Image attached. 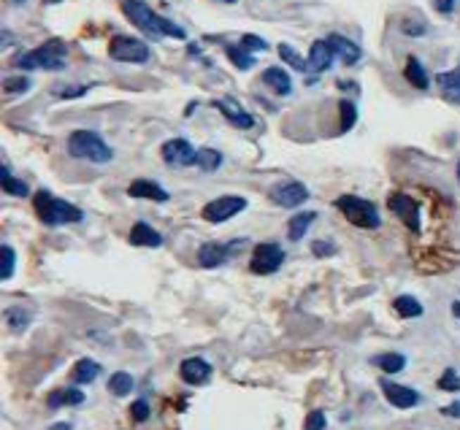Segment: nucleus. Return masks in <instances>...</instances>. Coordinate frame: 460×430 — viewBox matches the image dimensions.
I'll return each mask as SVG.
<instances>
[{
	"mask_svg": "<svg viewBox=\"0 0 460 430\" xmlns=\"http://www.w3.org/2000/svg\"><path fill=\"white\" fill-rule=\"evenodd\" d=\"M425 22H404V33L407 35H425Z\"/></svg>",
	"mask_w": 460,
	"mask_h": 430,
	"instance_id": "a19ab883",
	"label": "nucleus"
},
{
	"mask_svg": "<svg viewBox=\"0 0 460 430\" xmlns=\"http://www.w3.org/2000/svg\"><path fill=\"white\" fill-rule=\"evenodd\" d=\"M122 11L139 30H143L152 38H187V33L179 27L177 22L155 14L143 0H122Z\"/></svg>",
	"mask_w": 460,
	"mask_h": 430,
	"instance_id": "f257e3e1",
	"label": "nucleus"
},
{
	"mask_svg": "<svg viewBox=\"0 0 460 430\" xmlns=\"http://www.w3.org/2000/svg\"><path fill=\"white\" fill-rule=\"evenodd\" d=\"M379 384H382V393H385V398H388L395 409H411V406H417V403L423 400L417 390L404 387V384H395V381H390V379H382Z\"/></svg>",
	"mask_w": 460,
	"mask_h": 430,
	"instance_id": "f8f14e48",
	"label": "nucleus"
},
{
	"mask_svg": "<svg viewBox=\"0 0 460 430\" xmlns=\"http://www.w3.org/2000/svg\"><path fill=\"white\" fill-rule=\"evenodd\" d=\"M439 387H442V390H447V393H458V390H460L458 371H455V368H447V371H444V377L439 379Z\"/></svg>",
	"mask_w": 460,
	"mask_h": 430,
	"instance_id": "f704fd0d",
	"label": "nucleus"
},
{
	"mask_svg": "<svg viewBox=\"0 0 460 430\" xmlns=\"http://www.w3.org/2000/svg\"><path fill=\"white\" fill-rule=\"evenodd\" d=\"M130 244L136 246H160L162 244V236H160L155 227H149L146 222H136L133 230H130Z\"/></svg>",
	"mask_w": 460,
	"mask_h": 430,
	"instance_id": "aec40b11",
	"label": "nucleus"
},
{
	"mask_svg": "<svg viewBox=\"0 0 460 430\" xmlns=\"http://www.w3.org/2000/svg\"><path fill=\"white\" fill-rule=\"evenodd\" d=\"M87 92V87H65V89H60L57 95L60 98H79V95H84Z\"/></svg>",
	"mask_w": 460,
	"mask_h": 430,
	"instance_id": "37998d69",
	"label": "nucleus"
},
{
	"mask_svg": "<svg viewBox=\"0 0 460 430\" xmlns=\"http://www.w3.org/2000/svg\"><path fill=\"white\" fill-rule=\"evenodd\" d=\"M279 57H282L287 65H293L295 70H306V68H309V63H306V60H303L301 54L295 52L290 44H282V46H279Z\"/></svg>",
	"mask_w": 460,
	"mask_h": 430,
	"instance_id": "72a5a7b5",
	"label": "nucleus"
},
{
	"mask_svg": "<svg viewBox=\"0 0 460 430\" xmlns=\"http://www.w3.org/2000/svg\"><path fill=\"white\" fill-rule=\"evenodd\" d=\"M238 244L244 241H233V244H203L200 249H198V263L203 265V268H219V265H225L230 260V252L238 246Z\"/></svg>",
	"mask_w": 460,
	"mask_h": 430,
	"instance_id": "ddd939ff",
	"label": "nucleus"
},
{
	"mask_svg": "<svg viewBox=\"0 0 460 430\" xmlns=\"http://www.w3.org/2000/svg\"><path fill=\"white\" fill-rule=\"evenodd\" d=\"M133 377L130 374H124V371H117V374H111V379H108V390L114 393L117 398H122V396H127L130 390H133Z\"/></svg>",
	"mask_w": 460,
	"mask_h": 430,
	"instance_id": "c756f323",
	"label": "nucleus"
},
{
	"mask_svg": "<svg viewBox=\"0 0 460 430\" xmlns=\"http://www.w3.org/2000/svg\"><path fill=\"white\" fill-rule=\"evenodd\" d=\"M0 279H11L14 276V265H17V252L8 246V244H3V249H0Z\"/></svg>",
	"mask_w": 460,
	"mask_h": 430,
	"instance_id": "2f4dec72",
	"label": "nucleus"
},
{
	"mask_svg": "<svg viewBox=\"0 0 460 430\" xmlns=\"http://www.w3.org/2000/svg\"><path fill=\"white\" fill-rule=\"evenodd\" d=\"M404 73H407V79H409V84H411V87H417V89H428V87H430V79H428L423 63H420L417 57H409L407 70H404Z\"/></svg>",
	"mask_w": 460,
	"mask_h": 430,
	"instance_id": "bb28decb",
	"label": "nucleus"
},
{
	"mask_svg": "<svg viewBox=\"0 0 460 430\" xmlns=\"http://www.w3.org/2000/svg\"><path fill=\"white\" fill-rule=\"evenodd\" d=\"M388 206L390 211L401 220V222L407 225L409 230H420V206H417V201L411 198V195H404V192H392L388 198Z\"/></svg>",
	"mask_w": 460,
	"mask_h": 430,
	"instance_id": "1a4fd4ad",
	"label": "nucleus"
},
{
	"mask_svg": "<svg viewBox=\"0 0 460 430\" xmlns=\"http://www.w3.org/2000/svg\"><path fill=\"white\" fill-rule=\"evenodd\" d=\"M160 155H162V160L168 165H198V152L190 146V141H184V138L165 141L162 149H160Z\"/></svg>",
	"mask_w": 460,
	"mask_h": 430,
	"instance_id": "9b49d317",
	"label": "nucleus"
},
{
	"mask_svg": "<svg viewBox=\"0 0 460 430\" xmlns=\"http://www.w3.org/2000/svg\"><path fill=\"white\" fill-rule=\"evenodd\" d=\"M325 414L322 412H312L309 417H306V425H303V430H322L325 428Z\"/></svg>",
	"mask_w": 460,
	"mask_h": 430,
	"instance_id": "ea45409f",
	"label": "nucleus"
},
{
	"mask_svg": "<svg viewBox=\"0 0 460 430\" xmlns=\"http://www.w3.org/2000/svg\"><path fill=\"white\" fill-rule=\"evenodd\" d=\"M3 89H6L8 95H19V92H27V89H30V79H25V76H14V79H6V82H3Z\"/></svg>",
	"mask_w": 460,
	"mask_h": 430,
	"instance_id": "c9c22d12",
	"label": "nucleus"
},
{
	"mask_svg": "<svg viewBox=\"0 0 460 430\" xmlns=\"http://www.w3.org/2000/svg\"><path fill=\"white\" fill-rule=\"evenodd\" d=\"M222 3H236V0H222Z\"/></svg>",
	"mask_w": 460,
	"mask_h": 430,
	"instance_id": "8fccbe9b",
	"label": "nucleus"
},
{
	"mask_svg": "<svg viewBox=\"0 0 460 430\" xmlns=\"http://www.w3.org/2000/svg\"><path fill=\"white\" fill-rule=\"evenodd\" d=\"M271 201L276 206L284 208H295L309 201V189L301 182H282V184H274L271 187Z\"/></svg>",
	"mask_w": 460,
	"mask_h": 430,
	"instance_id": "9d476101",
	"label": "nucleus"
},
{
	"mask_svg": "<svg viewBox=\"0 0 460 430\" xmlns=\"http://www.w3.org/2000/svg\"><path fill=\"white\" fill-rule=\"evenodd\" d=\"M284 263V249L279 244H257L255 252H252V260H249V268L252 274L257 276H268V274H276L282 268Z\"/></svg>",
	"mask_w": 460,
	"mask_h": 430,
	"instance_id": "6e6552de",
	"label": "nucleus"
},
{
	"mask_svg": "<svg viewBox=\"0 0 460 430\" xmlns=\"http://www.w3.org/2000/svg\"><path fill=\"white\" fill-rule=\"evenodd\" d=\"M108 54L117 63H146L152 57L149 46L141 38H133V35H114L108 44Z\"/></svg>",
	"mask_w": 460,
	"mask_h": 430,
	"instance_id": "423d86ee",
	"label": "nucleus"
},
{
	"mask_svg": "<svg viewBox=\"0 0 460 430\" xmlns=\"http://www.w3.org/2000/svg\"><path fill=\"white\" fill-rule=\"evenodd\" d=\"M49 409H60V406H79V403H84V393L82 390H54L52 396H49Z\"/></svg>",
	"mask_w": 460,
	"mask_h": 430,
	"instance_id": "5701e85b",
	"label": "nucleus"
},
{
	"mask_svg": "<svg viewBox=\"0 0 460 430\" xmlns=\"http://www.w3.org/2000/svg\"><path fill=\"white\" fill-rule=\"evenodd\" d=\"M373 365L382 368L385 374H398V371L407 368V358L401 352H385V355H376L373 358Z\"/></svg>",
	"mask_w": 460,
	"mask_h": 430,
	"instance_id": "a878e982",
	"label": "nucleus"
},
{
	"mask_svg": "<svg viewBox=\"0 0 460 430\" xmlns=\"http://www.w3.org/2000/svg\"><path fill=\"white\" fill-rule=\"evenodd\" d=\"M0 184H3V192H8V195H27L30 192V187L22 182V179H17V176H11V171L8 168H0Z\"/></svg>",
	"mask_w": 460,
	"mask_h": 430,
	"instance_id": "c85d7f7f",
	"label": "nucleus"
},
{
	"mask_svg": "<svg viewBox=\"0 0 460 430\" xmlns=\"http://www.w3.org/2000/svg\"><path fill=\"white\" fill-rule=\"evenodd\" d=\"M46 3H60V0H46Z\"/></svg>",
	"mask_w": 460,
	"mask_h": 430,
	"instance_id": "09e8293b",
	"label": "nucleus"
},
{
	"mask_svg": "<svg viewBox=\"0 0 460 430\" xmlns=\"http://www.w3.org/2000/svg\"><path fill=\"white\" fill-rule=\"evenodd\" d=\"M336 208L354 225V227L376 230V227L382 225L379 208L373 206L371 201H366V198H357V195H341V198L336 201Z\"/></svg>",
	"mask_w": 460,
	"mask_h": 430,
	"instance_id": "39448f33",
	"label": "nucleus"
},
{
	"mask_svg": "<svg viewBox=\"0 0 460 430\" xmlns=\"http://www.w3.org/2000/svg\"><path fill=\"white\" fill-rule=\"evenodd\" d=\"M98 374H101V365H98L95 360H89V358H84V360H79L76 365H73L71 379L76 381V384H89V381L98 379Z\"/></svg>",
	"mask_w": 460,
	"mask_h": 430,
	"instance_id": "4be33fe9",
	"label": "nucleus"
},
{
	"mask_svg": "<svg viewBox=\"0 0 460 430\" xmlns=\"http://www.w3.org/2000/svg\"><path fill=\"white\" fill-rule=\"evenodd\" d=\"M333 57H336V52H333V46L328 44V38H325V41H314L312 49H309V68L322 73V70H328L333 65Z\"/></svg>",
	"mask_w": 460,
	"mask_h": 430,
	"instance_id": "f3484780",
	"label": "nucleus"
},
{
	"mask_svg": "<svg viewBox=\"0 0 460 430\" xmlns=\"http://www.w3.org/2000/svg\"><path fill=\"white\" fill-rule=\"evenodd\" d=\"M312 249H314L317 258H322V255H333V252H336V246H331V244H325V241H317Z\"/></svg>",
	"mask_w": 460,
	"mask_h": 430,
	"instance_id": "c03bdc74",
	"label": "nucleus"
},
{
	"mask_svg": "<svg viewBox=\"0 0 460 430\" xmlns=\"http://www.w3.org/2000/svg\"><path fill=\"white\" fill-rule=\"evenodd\" d=\"M225 52H228L230 63H233L236 68L249 70L252 65H255V57H252V52L244 49V46H225Z\"/></svg>",
	"mask_w": 460,
	"mask_h": 430,
	"instance_id": "7c9ffc66",
	"label": "nucleus"
},
{
	"mask_svg": "<svg viewBox=\"0 0 460 430\" xmlns=\"http://www.w3.org/2000/svg\"><path fill=\"white\" fill-rule=\"evenodd\" d=\"M354 120H357L354 106L350 103V101H341V133H347V130L354 125Z\"/></svg>",
	"mask_w": 460,
	"mask_h": 430,
	"instance_id": "e433bc0d",
	"label": "nucleus"
},
{
	"mask_svg": "<svg viewBox=\"0 0 460 430\" xmlns=\"http://www.w3.org/2000/svg\"><path fill=\"white\" fill-rule=\"evenodd\" d=\"M30 320H33V314L25 311L22 306H11V309H6V322H8V327H11L14 333H22L25 327L30 325Z\"/></svg>",
	"mask_w": 460,
	"mask_h": 430,
	"instance_id": "cd10ccee",
	"label": "nucleus"
},
{
	"mask_svg": "<svg viewBox=\"0 0 460 430\" xmlns=\"http://www.w3.org/2000/svg\"><path fill=\"white\" fill-rule=\"evenodd\" d=\"M68 152L73 157H79V160H89V163H98V165L114 160L111 146L98 133H92V130H76V133H71L68 136Z\"/></svg>",
	"mask_w": 460,
	"mask_h": 430,
	"instance_id": "20e7f679",
	"label": "nucleus"
},
{
	"mask_svg": "<svg viewBox=\"0 0 460 430\" xmlns=\"http://www.w3.org/2000/svg\"><path fill=\"white\" fill-rule=\"evenodd\" d=\"M247 208V198H241V195H222V198H214L209 201L203 211H200V217L206 220V222L212 225H219V222H228L230 217H236L238 211H244Z\"/></svg>",
	"mask_w": 460,
	"mask_h": 430,
	"instance_id": "0eeeda50",
	"label": "nucleus"
},
{
	"mask_svg": "<svg viewBox=\"0 0 460 430\" xmlns=\"http://www.w3.org/2000/svg\"><path fill=\"white\" fill-rule=\"evenodd\" d=\"M328 44L333 46V52H336V57H341L347 65H354L357 60H360V46L357 44H352L350 38H344V35H328Z\"/></svg>",
	"mask_w": 460,
	"mask_h": 430,
	"instance_id": "a211bd4d",
	"label": "nucleus"
},
{
	"mask_svg": "<svg viewBox=\"0 0 460 430\" xmlns=\"http://www.w3.org/2000/svg\"><path fill=\"white\" fill-rule=\"evenodd\" d=\"M49 430H71V425H68V422H57V425H52Z\"/></svg>",
	"mask_w": 460,
	"mask_h": 430,
	"instance_id": "49530a36",
	"label": "nucleus"
},
{
	"mask_svg": "<svg viewBox=\"0 0 460 430\" xmlns=\"http://www.w3.org/2000/svg\"><path fill=\"white\" fill-rule=\"evenodd\" d=\"M317 220V214L314 211H301V214H295L293 220H290V227H287V233H290V241H301L303 236H306V230L312 227V222Z\"/></svg>",
	"mask_w": 460,
	"mask_h": 430,
	"instance_id": "b1692460",
	"label": "nucleus"
},
{
	"mask_svg": "<svg viewBox=\"0 0 460 430\" xmlns=\"http://www.w3.org/2000/svg\"><path fill=\"white\" fill-rule=\"evenodd\" d=\"M241 46H244V49H249V52H266V49H268L266 41H263L260 35H252V33L241 35Z\"/></svg>",
	"mask_w": 460,
	"mask_h": 430,
	"instance_id": "4c0bfd02",
	"label": "nucleus"
},
{
	"mask_svg": "<svg viewBox=\"0 0 460 430\" xmlns=\"http://www.w3.org/2000/svg\"><path fill=\"white\" fill-rule=\"evenodd\" d=\"M179 374H181V379L187 384L198 387V384H206L212 379V365L203 360V358H187V360L179 365Z\"/></svg>",
	"mask_w": 460,
	"mask_h": 430,
	"instance_id": "4468645a",
	"label": "nucleus"
},
{
	"mask_svg": "<svg viewBox=\"0 0 460 430\" xmlns=\"http://www.w3.org/2000/svg\"><path fill=\"white\" fill-rule=\"evenodd\" d=\"M444 414H447V417H460V403H452V406H447V409H444Z\"/></svg>",
	"mask_w": 460,
	"mask_h": 430,
	"instance_id": "a18cd8bd",
	"label": "nucleus"
},
{
	"mask_svg": "<svg viewBox=\"0 0 460 430\" xmlns=\"http://www.w3.org/2000/svg\"><path fill=\"white\" fill-rule=\"evenodd\" d=\"M127 195L130 198H141V201H155V203H165L168 201V192L160 184H155V182H149V179H136L127 187Z\"/></svg>",
	"mask_w": 460,
	"mask_h": 430,
	"instance_id": "dca6fc26",
	"label": "nucleus"
},
{
	"mask_svg": "<svg viewBox=\"0 0 460 430\" xmlns=\"http://www.w3.org/2000/svg\"><path fill=\"white\" fill-rule=\"evenodd\" d=\"M198 165L203 171H217L222 165V155L217 149H198Z\"/></svg>",
	"mask_w": 460,
	"mask_h": 430,
	"instance_id": "473e14b6",
	"label": "nucleus"
},
{
	"mask_svg": "<svg viewBox=\"0 0 460 430\" xmlns=\"http://www.w3.org/2000/svg\"><path fill=\"white\" fill-rule=\"evenodd\" d=\"M65 54H68V46L54 38V41H46L44 46L33 49V52L19 54L14 60V65L25 70H63L65 68Z\"/></svg>",
	"mask_w": 460,
	"mask_h": 430,
	"instance_id": "7ed1b4c3",
	"label": "nucleus"
},
{
	"mask_svg": "<svg viewBox=\"0 0 460 430\" xmlns=\"http://www.w3.org/2000/svg\"><path fill=\"white\" fill-rule=\"evenodd\" d=\"M217 108L225 114V120H228L230 125H236V127H241V130H249V127L255 125L252 114H249L247 108H241L233 98H219V101H217Z\"/></svg>",
	"mask_w": 460,
	"mask_h": 430,
	"instance_id": "2eb2a0df",
	"label": "nucleus"
},
{
	"mask_svg": "<svg viewBox=\"0 0 460 430\" xmlns=\"http://www.w3.org/2000/svg\"><path fill=\"white\" fill-rule=\"evenodd\" d=\"M263 84H268L276 95H290L293 92V79L282 68H266L263 70Z\"/></svg>",
	"mask_w": 460,
	"mask_h": 430,
	"instance_id": "6ab92c4d",
	"label": "nucleus"
},
{
	"mask_svg": "<svg viewBox=\"0 0 460 430\" xmlns=\"http://www.w3.org/2000/svg\"><path fill=\"white\" fill-rule=\"evenodd\" d=\"M458 179H460V163H458Z\"/></svg>",
	"mask_w": 460,
	"mask_h": 430,
	"instance_id": "3c124183",
	"label": "nucleus"
},
{
	"mask_svg": "<svg viewBox=\"0 0 460 430\" xmlns=\"http://www.w3.org/2000/svg\"><path fill=\"white\" fill-rule=\"evenodd\" d=\"M452 314H455V317L460 320V301H455V303H452Z\"/></svg>",
	"mask_w": 460,
	"mask_h": 430,
	"instance_id": "de8ad7c7",
	"label": "nucleus"
},
{
	"mask_svg": "<svg viewBox=\"0 0 460 430\" xmlns=\"http://www.w3.org/2000/svg\"><path fill=\"white\" fill-rule=\"evenodd\" d=\"M130 417H133L136 422H143V419H149V403H146V400H136V403L130 406Z\"/></svg>",
	"mask_w": 460,
	"mask_h": 430,
	"instance_id": "58836bf2",
	"label": "nucleus"
},
{
	"mask_svg": "<svg viewBox=\"0 0 460 430\" xmlns=\"http://www.w3.org/2000/svg\"><path fill=\"white\" fill-rule=\"evenodd\" d=\"M439 87L444 89V98L452 101V103H460V68L447 70V73H439L436 76Z\"/></svg>",
	"mask_w": 460,
	"mask_h": 430,
	"instance_id": "412c9836",
	"label": "nucleus"
},
{
	"mask_svg": "<svg viewBox=\"0 0 460 430\" xmlns=\"http://www.w3.org/2000/svg\"><path fill=\"white\" fill-rule=\"evenodd\" d=\"M433 6H436L439 14H452L455 6H458V0H433Z\"/></svg>",
	"mask_w": 460,
	"mask_h": 430,
	"instance_id": "79ce46f5",
	"label": "nucleus"
},
{
	"mask_svg": "<svg viewBox=\"0 0 460 430\" xmlns=\"http://www.w3.org/2000/svg\"><path fill=\"white\" fill-rule=\"evenodd\" d=\"M392 309H395L398 317H404V320L423 317V303H420L417 298H411V295H398V298L392 301Z\"/></svg>",
	"mask_w": 460,
	"mask_h": 430,
	"instance_id": "393cba45",
	"label": "nucleus"
},
{
	"mask_svg": "<svg viewBox=\"0 0 460 430\" xmlns=\"http://www.w3.org/2000/svg\"><path fill=\"white\" fill-rule=\"evenodd\" d=\"M33 206H36V214L41 217V222L49 225V227L76 225L84 220V211L82 208L68 203V201L54 198L52 192H46V189H38L36 198H33Z\"/></svg>",
	"mask_w": 460,
	"mask_h": 430,
	"instance_id": "f03ea898",
	"label": "nucleus"
}]
</instances>
